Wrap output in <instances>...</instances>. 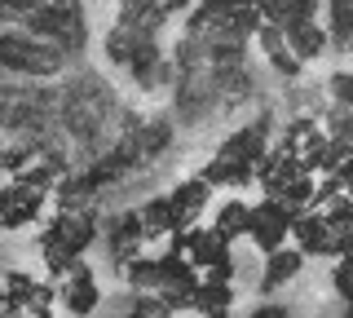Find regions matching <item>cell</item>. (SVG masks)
Here are the masks:
<instances>
[{
    "mask_svg": "<svg viewBox=\"0 0 353 318\" xmlns=\"http://www.w3.org/2000/svg\"><path fill=\"white\" fill-rule=\"evenodd\" d=\"M93 239H97L93 212H80V208L58 212L49 226L40 230V257H44V266H49V274H66L75 261L84 257V248L93 244Z\"/></svg>",
    "mask_w": 353,
    "mask_h": 318,
    "instance_id": "cell-1",
    "label": "cell"
},
{
    "mask_svg": "<svg viewBox=\"0 0 353 318\" xmlns=\"http://www.w3.org/2000/svg\"><path fill=\"white\" fill-rule=\"evenodd\" d=\"M5 314H18V318H44L53 310V288L49 283H40V279H31V274H22V270H9L5 274Z\"/></svg>",
    "mask_w": 353,
    "mask_h": 318,
    "instance_id": "cell-2",
    "label": "cell"
},
{
    "mask_svg": "<svg viewBox=\"0 0 353 318\" xmlns=\"http://www.w3.org/2000/svg\"><path fill=\"white\" fill-rule=\"evenodd\" d=\"M248 239L265 252V257L279 252V248H287V239H292V217H287V208L279 199L252 203L248 208Z\"/></svg>",
    "mask_w": 353,
    "mask_h": 318,
    "instance_id": "cell-3",
    "label": "cell"
},
{
    "mask_svg": "<svg viewBox=\"0 0 353 318\" xmlns=\"http://www.w3.org/2000/svg\"><path fill=\"white\" fill-rule=\"evenodd\" d=\"M58 288H53V296L62 301V310H71L75 318H88L97 310V301H102V292H97V279H93V270L84 266V261H75L66 274H58Z\"/></svg>",
    "mask_w": 353,
    "mask_h": 318,
    "instance_id": "cell-4",
    "label": "cell"
},
{
    "mask_svg": "<svg viewBox=\"0 0 353 318\" xmlns=\"http://www.w3.org/2000/svg\"><path fill=\"white\" fill-rule=\"evenodd\" d=\"M40 203H44V190H36V186H0V230L36 221Z\"/></svg>",
    "mask_w": 353,
    "mask_h": 318,
    "instance_id": "cell-5",
    "label": "cell"
},
{
    "mask_svg": "<svg viewBox=\"0 0 353 318\" xmlns=\"http://www.w3.org/2000/svg\"><path fill=\"white\" fill-rule=\"evenodd\" d=\"M283 31V40H287V49H292V58L301 62H314L318 53H323L331 40H327V31L318 27V18H301V23H287V27H279Z\"/></svg>",
    "mask_w": 353,
    "mask_h": 318,
    "instance_id": "cell-6",
    "label": "cell"
},
{
    "mask_svg": "<svg viewBox=\"0 0 353 318\" xmlns=\"http://www.w3.org/2000/svg\"><path fill=\"white\" fill-rule=\"evenodd\" d=\"M168 199V208H172V221H176V230H190L194 221H199V212L208 208V186L199 181V177H190V181H181L172 195H163Z\"/></svg>",
    "mask_w": 353,
    "mask_h": 318,
    "instance_id": "cell-7",
    "label": "cell"
},
{
    "mask_svg": "<svg viewBox=\"0 0 353 318\" xmlns=\"http://www.w3.org/2000/svg\"><path fill=\"white\" fill-rule=\"evenodd\" d=\"M301 266H305V257L296 248H279V252H270L265 257V274H261V292L270 296V292H279L283 283H292L296 274H301Z\"/></svg>",
    "mask_w": 353,
    "mask_h": 318,
    "instance_id": "cell-8",
    "label": "cell"
},
{
    "mask_svg": "<svg viewBox=\"0 0 353 318\" xmlns=\"http://www.w3.org/2000/svg\"><path fill=\"white\" fill-rule=\"evenodd\" d=\"M137 226H141V239H163V235H176V221H172V208L163 195H154L137 208Z\"/></svg>",
    "mask_w": 353,
    "mask_h": 318,
    "instance_id": "cell-9",
    "label": "cell"
},
{
    "mask_svg": "<svg viewBox=\"0 0 353 318\" xmlns=\"http://www.w3.org/2000/svg\"><path fill=\"white\" fill-rule=\"evenodd\" d=\"M190 310H199L203 318H230V310H234V288H230V283H203L199 279V292H194Z\"/></svg>",
    "mask_w": 353,
    "mask_h": 318,
    "instance_id": "cell-10",
    "label": "cell"
},
{
    "mask_svg": "<svg viewBox=\"0 0 353 318\" xmlns=\"http://www.w3.org/2000/svg\"><path fill=\"white\" fill-rule=\"evenodd\" d=\"M212 230L216 239H225V244H234V239L248 235V199H225L216 208V217H212Z\"/></svg>",
    "mask_w": 353,
    "mask_h": 318,
    "instance_id": "cell-11",
    "label": "cell"
},
{
    "mask_svg": "<svg viewBox=\"0 0 353 318\" xmlns=\"http://www.w3.org/2000/svg\"><path fill=\"white\" fill-rule=\"evenodd\" d=\"M199 181L212 190V186H248L252 181V163H243V159H225V155H216L212 163H208L203 172H199Z\"/></svg>",
    "mask_w": 353,
    "mask_h": 318,
    "instance_id": "cell-12",
    "label": "cell"
},
{
    "mask_svg": "<svg viewBox=\"0 0 353 318\" xmlns=\"http://www.w3.org/2000/svg\"><path fill=\"white\" fill-rule=\"evenodd\" d=\"M256 40L265 45V53H270V62L279 67L283 75H301V62L292 58V49H287V40H283V31L274 27V23H261V31H256Z\"/></svg>",
    "mask_w": 353,
    "mask_h": 318,
    "instance_id": "cell-13",
    "label": "cell"
},
{
    "mask_svg": "<svg viewBox=\"0 0 353 318\" xmlns=\"http://www.w3.org/2000/svg\"><path fill=\"white\" fill-rule=\"evenodd\" d=\"M336 292L349 301V310H353V252H345L340 257V266H336Z\"/></svg>",
    "mask_w": 353,
    "mask_h": 318,
    "instance_id": "cell-14",
    "label": "cell"
},
{
    "mask_svg": "<svg viewBox=\"0 0 353 318\" xmlns=\"http://www.w3.org/2000/svg\"><path fill=\"white\" fill-rule=\"evenodd\" d=\"M331 89H336L340 102H353V75H349V71H345V75H336V80H331Z\"/></svg>",
    "mask_w": 353,
    "mask_h": 318,
    "instance_id": "cell-15",
    "label": "cell"
},
{
    "mask_svg": "<svg viewBox=\"0 0 353 318\" xmlns=\"http://www.w3.org/2000/svg\"><path fill=\"white\" fill-rule=\"evenodd\" d=\"M0 318H18V314H0Z\"/></svg>",
    "mask_w": 353,
    "mask_h": 318,
    "instance_id": "cell-16",
    "label": "cell"
}]
</instances>
